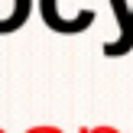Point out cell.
Instances as JSON below:
<instances>
[{
  "label": "cell",
  "mask_w": 133,
  "mask_h": 133,
  "mask_svg": "<svg viewBox=\"0 0 133 133\" xmlns=\"http://www.w3.org/2000/svg\"><path fill=\"white\" fill-rule=\"evenodd\" d=\"M29 6L32 0H0V32L19 29L29 16Z\"/></svg>",
  "instance_id": "6da1fadb"
},
{
  "label": "cell",
  "mask_w": 133,
  "mask_h": 133,
  "mask_svg": "<svg viewBox=\"0 0 133 133\" xmlns=\"http://www.w3.org/2000/svg\"><path fill=\"white\" fill-rule=\"evenodd\" d=\"M130 45H133V10H130V23H127V29L120 32V42H107V45H104V52H107V55H123Z\"/></svg>",
  "instance_id": "7a4b0ae2"
}]
</instances>
